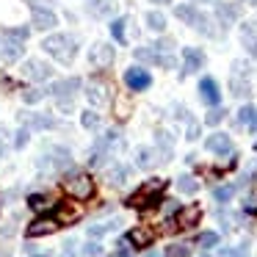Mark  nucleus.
<instances>
[{
    "instance_id": "nucleus-1",
    "label": "nucleus",
    "mask_w": 257,
    "mask_h": 257,
    "mask_svg": "<svg viewBox=\"0 0 257 257\" xmlns=\"http://www.w3.org/2000/svg\"><path fill=\"white\" fill-rule=\"evenodd\" d=\"M42 50L50 53L56 61L61 64H69L75 58V53H78V42H75V36H67V34H56V36H47L45 42H42Z\"/></svg>"
},
{
    "instance_id": "nucleus-2",
    "label": "nucleus",
    "mask_w": 257,
    "mask_h": 257,
    "mask_svg": "<svg viewBox=\"0 0 257 257\" xmlns=\"http://www.w3.org/2000/svg\"><path fill=\"white\" fill-rule=\"evenodd\" d=\"M50 91L56 94L58 108H61L64 113H69V111H72V100H75V94L80 91V78H67V80H58V83L53 86Z\"/></svg>"
},
{
    "instance_id": "nucleus-3",
    "label": "nucleus",
    "mask_w": 257,
    "mask_h": 257,
    "mask_svg": "<svg viewBox=\"0 0 257 257\" xmlns=\"http://www.w3.org/2000/svg\"><path fill=\"white\" fill-rule=\"evenodd\" d=\"M64 191H67L72 199H89L91 194H94V183H91L89 174H69L67 180H64Z\"/></svg>"
},
{
    "instance_id": "nucleus-4",
    "label": "nucleus",
    "mask_w": 257,
    "mask_h": 257,
    "mask_svg": "<svg viewBox=\"0 0 257 257\" xmlns=\"http://www.w3.org/2000/svg\"><path fill=\"white\" fill-rule=\"evenodd\" d=\"M39 166L53 169V172H64L67 166H72V155H69V150H64V147H53L47 155L39 158Z\"/></svg>"
},
{
    "instance_id": "nucleus-5",
    "label": "nucleus",
    "mask_w": 257,
    "mask_h": 257,
    "mask_svg": "<svg viewBox=\"0 0 257 257\" xmlns=\"http://www.w3.org/2000/svg\"><path fill=\"white\" fill-rule=\"evenodd\" d=\"M83 91H86V100H89L91 108H102L108 102V83L102 78H91Z\"/></svg>"
},
{
    "instance_id": "nucleus-6",
    "label": "nucleus",
    "mask_w": 257,
    "mask_h": 257,
    "mask_svg": "<svg viewBox=\"0 0 257 257\" xmlns=\"http://www.w3.org/2000/svg\"><path fill=\"white\" fill-rule=\"evenodd\" d=\"M23 50H25V42L12 36L9 31H3V36H0V56L6 58V61H20Z\"/></svg>"
},
{
    "instance_id": "nucleus-7",
    "label": "nucleus",
    "mask_w": 257,
    "mask_h": 257,
    "mask_svg": "<svg viewBox=\"0 0 257 257\" xmlns=\"http://www.w3.org/2000/svg\"><path fill=\"white\" fill-rule=\"evenodd\" d=\"M89 64L97 69H105L113 64V47L105 45V42H97V45H91L89 50Z\"/></svg>"
},
{
    "instance_id": "nucleus-8",
    "label": "nucleus",
    "mask_w": 257,
    "mask_h": 257,
    "mask_svg": "<svg viewBox=\"0 0 257 257\" xmlns=\"http://www.w3.org/2000/svg\"><path fill=\"white\" fill-rule=\"evenodd\" d=\"M163 188H166V180H150V183H144V185H141V191L133 196V199H130V205H136V207H144L147 202H150L155 194H161Z\"/></svg>"
},
{
    "instance_id": "nucleus-9",
    "label": "nucleus",
    "mask_w": 257,
    "mask_h": 257,
    "mask_svg": "<svg viewBox=\"0 0 257 257\" xmlns=\"http://www.w3.org/2000/svg\"><path fill=\"white\" fill-rule=\"evenodd\" d=\"M23 75L31 80H47L53 75V67L45 61H39V58H28V61L23 64Z\"/></svg>"
},
{
    "instance_id": "nucleus-10",
    "label": "nucleus",
    "mask_w": 257,
    "mask_h": 257,
    "mask_svg": "<svg viewBox=\"0 0 257 257\" xmlns=\"http://www.w3.org/2000/svg\"><path fill=\"white\" fill-rule=\"evenodd\" d=\"M124 83H127V89H133V91H144L147 86L152 83V78H150V72H147V69L130 67L127 72H124Z\"/></svg>"
},
{
    "instance_id": "nucleus-11",
    "label": "nucleus",
    "mask_w": 257,
    "mask_h": 257,
    "mask_svg": "<svg viewBox=\"0 0 257 257\" xmlns=\"http://www.w3.org/2000/svg\"><path fill=\"white\" fill-rule=\"evenodd\" d=\"M61 227V221H58L56 216H45V218H36V221H31V227H28V238H39V235H50V232H56V229Z\"/></svg>"
},
{
    "instance_id": "nucleus-12",
    "label": "nucleus",
    "mask_w": 257,
    "mask_h": 257,
    "mask_svg": "<svg viewBox=\"0 0 257 257\" xmlns=\"http://www.w3.org/2000/svg\"><path fill=\"white\" fill-rule=\"evenodd\" d=\"M58 25V17L50 12V9L34 6V28L36 31H53Z\"/></svg>"
},
{
    "instance_id": "nucleus-13",
    "label": "nucleus",
    "mask_w": 257,
    "mask_h": 257,
    "mask_svg": "<svg viewBox=\"0 0 257 257\" xmlns=\"http://www.w3.org/2000/svg\"><path fill=\"white\" fill-rule=\"evenodd\" d=\"M199 218H202V207L199 205H185L183 210H177V227L180 229H191V227H196Z\"/></svg>"
},
{
    "instance_id": "nucleus-14",
    "label": "nucleus",
    "mask_w": 257,
    "mask_h": 257,
    "mask_svg": "<svg viewBox=\"0 0 257 257\" xmlns=\"http://www.w3.org/2000/svg\"><path fill=\"white\" fill-rule=\"evenodd\" d=\"M199 97L207 102V105H218V100H221V91H218L216 80H213V78H202V80H199Z\"/></svg>"
},
{
    "instance_id": "nucleus-15",
    "label": "nucleus",
    "mask_w": 257,
    "mask_h": 257,
    "mask_svg": "<svg viewBox=\"0 0 257 257\" xmlns=\"http://www.w3.org/2000/svg\"><path fill=\"white\" fill-rule=\"evenodd\" d=\"M205 147L210 152H216V155H229V152H232V141H229V136H224V133H213L210 139L205 141Z\"/></svg>"
},
{
    "instance_id": "nucleus-16",
    "label": "nucleus",
    "mask_w": 257,
    "mask_h": 257,
    "mask_svg": "<svg viewBox=\"0 0 257 257\" xmlns=\"http://www.w3.org/2000/svg\"><path fill=\"white\" fill-rule=\"evenodd\" d=\"M127 238H130V243H133L136 249H147V246L155 240V232L147 229V227H136V229H130V232H127Z\"/></svg>"
},
{
    "instance_id": "nucleus-17",
    "label": "nucleus",
    "mask_w": 257,
    "mask_h": 257,
    "mask_svg": "<svg viewBox=\"0 0 257 257\" xmlns=\"http://www.w3.org/2000/svg\"><path fill=\"white\" fill-rule=\"evenodd\" d=\"M240 42H243V47L257 58V23H246L243 28H240Z\"/></svg>"
},
{
    "instance_id": "nucleus-18",
    "label": "nucleus",
    "mask_w": 257,
    "mask_h": 257,
    "mask_svg": "<svg viewBox=\"0 0 257 257\" xmlns=\"http://www.w3.org/2000/svg\"><path fill=\"white\" fill-rule=\"evenodd\" d=\"M183 64H185V72H196V69L205 64V53L196 50V47H185L183 50Z\"/></svg>"
},
{
    "instance_id": "nucleus-19",
    "label": "nucleus",
    "mask_w": 257,
    "mask_h": 257,
    "mask_svg": "<svg viewBox=\"0 0 257 257\" xmlns=\"http://www.w3.org/2000/svg\"><path fill=\"white\" fill-rule=\"evenodd\" d=\"M238 14H240V9L235 6V3H218L216 6V17L221 25H232L235 20H238Z\"/></svg>"
},
{
    "instance_id": "nucleus-20",
    "label": "nucleus",
    "mask_w": 257,
    "mask_h": 257,
    "mask_svg": "<svg viewBox=\"0 0 257 257\" xmlns=\"http://www.w3.org/2000/svg\"><path fill=\"white\" fill-rule=\"evenodd\" d=\"M20 119L34 127H56V119L47 116V113H20Z\"/></svg>"
},
{
    "instance_id": "nucleus-21",
    "label": "nucleus",
    "mask_w": 257,
    "mask_h": 257,
    "mask_svg": "<svg viewBox=\"0 0 257 257\" xmlns=\"http://www.w3.org/2000/svg\"><path fill=\"white\" fill-rule=\"evenodd\" d=\"M56 218H58L61 224H75V221L80 218V210L64 202V205H58V207H56Z\"/></svg>"
},
{
    "instance_id": "nucleus-22",
    "label": "nucleus",
    "mask_w": 257,
    "mask_h": 257,
    "mask_svg": "<svg viewBox=\"0 0 257 257\" xmlns=\"http://www.w3.org/2000/svg\"><path fill=\"white\" fill-rule=\"evenodd\" d=\"M136 163H139L141 169H152L158 163L155 150H150V147H139V150H136Z\"/></svg>"
},
{
    "instance_id": "nucleus-23",
    "label": "nucleus",
    "mask_w": 257,
    "mask_h": 257,
    "mask_svg": "<svg viewBox=\"0 0 257 257\" xmlns=\"http://www.w3.org/2000/svg\"><path fill=\"white\" fill-rule=\"evenodd\" d=\"M86 9H89V14H94L97 20L113 14V3H108V0H89V6Z\"/></svg>"
},
{
    "instance_id": "nucleus-24",
    "label": "nucleus",
    "mask_w": 257,
    "mask_h": 257,
    "mask_svg": "<svg viewBox=\"0 0 257 257\" xmlns=\"http://www.w3.org/2000/svg\"><path fill=\"white\" fill-rule=\"evenodd\" d=\"M238 122L246 124L249 130H257V108L254 105H243L238 111Z\"/></svg>"
},
{
    "instance_id": "nucleus-25",
    "label": "nucleus",
    "mask_w": 257,
    "mask_h": 257,
    "mask_svg": "<svg viewBox=\"0 0 257 257\" xmlns=\"http://www.w3.org/2000/svg\"><path fill=\"white\" fill-rule=\"evenodd\" d=\"M174 17L183 20V23H188V25H194L196 17H199V12H196L194 6H188V3H183V6H174Z\"/></svg>"
},
{
    "instance_id": "nucleus-26",
    "label": "nucleus",
    "mask_w": 257,
    "mask_h": 257,
    "mask_svg": "<svg viewBox=\"0 0 257 257\" xmlns=\"http://www.w3.org/2000/svg\"><path fill=\"white\" fill-rule=\"evenodd\" d=\"M105 180L111 185H124V180H127V166H119V163H116V166H111V169H108V174H105Z\"/></svg>"
},
{
    "instance_id": "nucleus-27",
    "label": "nucleus",
    "mask_w": 257,
    "mask_h": 257,
    "mask_svg": "<svg viewBox=\"0 0 257 257\" xmlns=\"http://www.w3.org/2000/svg\"><path fill=\"white\" fill-rule=\"evenodd\" d=\"M133 56L139 58V61H147V64H161V53H158L155 47H139Z\"/></svg>"
},
{
    "instance_id": "nucleus-28",
    "label": "nucleus",
    "mask_w": 257,
    "mask_h": 257,
    "mask_svg": "<svg viewBox=\"0 0 257 257\" xmlns=\"http://www.w3.org/2000/svg\"><path fill=\"white\" fill-rule=\"evenodd\" d=\"M177 188L183 191V194H196V191H199V183H196V177H191V174H183V177L177 180Z\"/></svg>"
},
{
    "instance_id": "nucleus-29",
    "label": "nucleus",
    "mask_w": 257,
    "mask_h": 257,
    "mask_svg": "<svg viewBox=\"0 0 257 257\" xmlns=\"http://www.w3.org/2000/svg\"><path fill=\"white\" fill-rule=\"evenodd\" d=\"M116 224H119V218H113V221H105V224H94V227H89V235H91V238H100V235L111 232Z\"/></svg>"
},
{
    "instance_id": "nucleus-30",
    "label": "nucleus",
    "mask_w": 257,
    "mask_h": 257,
    "mask_svg": "<svg viewBox=\"0 0 257 257\" xmlns=\"http://www.w3.org/2000/svg\"><path fill=\"white\" fill-rule=\"evenodd\" d=\"M147 25H150L152 31H163V28H166V17L158 14V12H150V14H147Z\"/></svg>"
},
{
    "instance_id": "nucleus-31",
    "label": "nucleus",
    "mask_w": 257,
    "mask_h": 257,
    "mask_svg": "<svg viewBox=\"0 0 257 257\" xmlns=\"http://www.w3.org/2000/svg\"><path fill=\"white\" fill-rule=\"evenodd\" d=\"M80 124H83L86 130H97V127H100V116H97L94 111H83V116H80Z\"/></svg>"
},
{
    "instance_id": "nucleus-32",
    "label": "nucleus",
    "mask_w": 257,
    "mask_h": 257,
    "mask_svg": "<svg viewBox=\"0 0 257 257\" xmlns=\"http://www.w3.org/2000/svg\"><path fill=\"white\" fill-rule=\"evenodd\" d=\"M169 257H188L191 254V243H172L166 249Z\"/></svg>"
},
{
    "instance_id": "nucleus-33",
    "label": "nucleus",
    "mask_w": 257,
    "mask_h": 257,
    "mask_svg": "<svg viewBox=\"0 0 257 257\" xmlns=\"http://www.w3.org/2000/svg\"><path fill=\"white\" fill-rule=\"evenodd\" d=\"M155 141L163 147V158H169V152H172V136H169L166 130H158V133H155Z\"/></svg>"
},
{
    "instance_id": "nucleus-34",
    "label": "nucleus",
    "mask_w": 257,
    "mask_h": 257,
    "mask_svg": "<svg viewBox=\"0 0 257 257\" xmlns=\"http://www.w3.org/2000/svg\"><path fill=\"white\" fill-rule=\"evenodd\" d=\"M235 194V185H218L216 191H213V196H216V202H229Z\"/></svg>"
},
{
    "instance_id": "nucleus-35",
    "label": "nucleus",
    "mask_w": 257,
    "mask_h": 257,
    "mask_svg": "<svg viewBox=\"0 0 257 257\" xmlns=\"http://www.w3.org/2000/svg\"><path fill=\"white\" fill-rule=\"evenodd\" d=\"M196 243H199L202 249H213V246L218 243V235L216 232H202L199 238H196Z\"/></svg>"
},
{
    "instance_id": "nucleus-36",
    "label": "nucleus",
    "mask_w": 257,
    "mask_h": 257,
    "mask_svg": "<svg viewBox=\"0 0 257 257\" xmlns=\"http://www.w3.org/2000/svg\"><path fill=\"white\" fill-rule=\"evenodd\" d=\"M116 119H127L130 116V102H127V97H116Z\"/></svg>"
},
{
    "instance_id": "nucleus-37",
    "label": "nucleus",
    "mask_w": 257,
    "mask_h": 257,
    "mask_svg": "<svg viewBox=\"0 0 257 257\" xmlns=\"http://www.w3.org/2000/svg\"><path fill=\"white\" fill-rule=\"evenodd\" d=\"M232 94H238V97L249 94V83H246V80H240V78H238V72L232 75Z\"/></svg>"
},
{
    "instance_id": "nucleus-38",
    "label": "nucleus",
    "mask_w": 257,
    "mask_h": 257,
    "mask_svg": "<svg viewBox=\"0 0 257 257\" xmlns=\"http://www.w3.org/2000/svg\"><path fill=\"white\" fill-rule=\"evenodd\" d=\"M28 205L31 207H34V210H45V207H50V199H47V196H42V194H34V196H31V199H28Z\"/></svg>"
},
{
    "instance_id": "nucleus-39",
    "label": "nucleus",
    "mask_w": 257,
    "mask_h": 257,
    "mask_svg": "<svg viewBox=\"0 0 257 257\" xmlns=\"http://www.w3.org/2000/svg\"><path fill=\"white\" fill-rule=\"evenodd\" d=\"M42 97H45V89H28V91H23V100L28 102V105H34V102H39Z\"/></svg>"
},
{
    "instance_id": "nucleus-40",
    "label": "nucleus",
    "mask_w": 257,
    "mask_h": 257,
    "mask_svg": "<svg viewBox=\"0 0 257 257\" xmlns=\"http://www.w3.org/2000/svg\"><path fill=\"white\" fill-rule=\"evenodd\" d=\"M111 34L116 42H124V20H113L111 23Z\"/></svg>"
},
{
    "instance_id": "nucleus-41",
    "label": "nucleus",
    "mask_w": 257,
    "mask_h": 257,
    "mask_svg": "<svg viewBox=\"0 0 257 257\" xmlns=\"http://www.w3.org/2000/svg\"><path fill=\"white\" fill-rule=\"evenodd\" d=\"M221 119H224V108L213 105V111H210V113H207V116H205V122H207V124H218V122H221Z\"/></svg>"
},
{
    "instance_id": "nucleus-42",
    "label": "nucleus",
    "mask_w": 257,
    "mask_h": 257,
    "mask_svg": "<svg viewBox=\"0 0 257 257\" xmlns=\"http://www.w3.org/2000/svg\"><path fill=\"white\" fill-rule=\"evenodd\" d=\"M83 254H86V257H100V254H102V246H100V243H86V246H83Z\"/></svg>"
},
{
    "instance_id": "nucleus-43",
    "label": "nucleus",
    "mask_w": 257,
    "mask_h": 257,
    "mask_svg": "<svg viewBox=\"0 0 257 257\" xmlns=\"http://www.w3.org/2000/svg\"><path fill=\"white\" fill-rule=\"evenodd\" d=\"M172 47H174L172 39H158V42H155V50H158V53H169Z\"/></svg>"
},
{
    "instance_id": "nucleus-44",
    "label": "nucleus",
    "mask_w": 257,
    "mask_h": 257,
    "mask_svg": "<svg viewBox=\"0 0 257 257\" xmlns=\"http://www.w3.org/2000/svg\"><path fill=\"white\" fill-rule=\"evenodd\" d=\"M25 144H28V130H20V133H17V147L23 150Z\"/></svg>"
},
{
    "instance_id": "nucleus-45",
    "label": "nucleus",
    "mask_w": 257,
    "mask_h": 257,
    "mask_svg": "<svg viewBox=\"0 0 257 257\" xmlns=\"http://www.w3.org/2000/svg\"><path fill=\"white\" fill-rule=\"evenodd\" d=\"M196 136H199V127H196V122H191V124H188V139L194 141Z\"/></svg>"
},
{
    "instance_id": "nucleus-46",
    "label": "nucleus",
    "mask_w": 257,
    "mask_h": 257,
    "mask_svg": "<svg viewBox=\"0 0 257 257\" xmlns=\"http://www.w3.org/2000/svg\"><path fill=\"white\" fill-rule=\"evenodd\" d=\"M221 254H224V257H240V251H235V249H224Z\"/></svg>"
},
{
    "instance_id": "nucleus-47",
    "label": "nucleus",
    "mask_w": 257,
    "mask_h": 257,
    "mask_svg": "<svg viewBox=\"0 0 257 257\" xmlns=\"http://www.w3.org/2000/svg\"><path fill=\"white\" fill-rule=\"evenodd\" d=\"M119 257H133V251H130L127 246H124V249H119Z\"/></svg>"
},
{
    "instance_id": "nucleus-48",
    "label": "nucleus",
    "mask_w": 257,
    "mask_h": 257,
    "mask_svg": "<svg viewBox=\"0 0 257 257\" xmlns=\"http://www.w3.org/2000/svg\"><path fill=\"white\" fill-rule=\"evenodd\" d=\"M152 3H158V6H166V3H172V0H152Z\"/></svg>"
},
{
    "instance_id": "nucleus-49",
    "label": "nucleus",
    "mask_w": 257,
    "mask_h": 257,
    "mask_svg": "<svg viewBox=\"0 0 257 257\" xmlns=\"http://www.w3.org/2000/svg\"><path fill=\"white\" fill-rule=\"evenodd\" d=\"M147 257H161V254H158V251H150V254H147Z\"/></svg>"
},
{
    "instance_id": "nucleus-50",
    "label": "nucleus",
    "mask_w": 257,
    "mask_h": 257,
    "mask_svg": "<svg viewBox=\"0 0 257 257\" xmlns=\"http://www.w3.org/2000/svg\"><path fill=\"white\" fill-rule=\"evenodd\" d=\"M0 155H3V139H0Z\"/></svg>"
},
{
    "instance_id": "nucleus-51",
    "label": "nucleus",
    "mask_w": 257,
    "mask_h": 257,
    "mask_svg": "<svg viewBox=\"0 0 257 257\" xmlns=\"http://www.w3.org/2000/svg\"><path fill=\"white\" fill-rule=\"evenodd\" d=\"M246 3H251V6H257V0H246Z\"/></svg>"
},
{
    "instance_id": "nucleus-52",
    "label": "nucleus",
    "mask_w": 257,
    "mask_h": 257,
    "mask_svg": "<svg viewBox=\"0 0 257 257\" xmlns=\"http://www.w3.org/2000/svg\"><path fill=\"white\" fill-rule=\"evenodd\" d=\"M202 257H207V254H202Z\"/></svg>"
},
{
    "instance_id": "nucleus-53",
    "label": "nucleus",
    "mask_w": 257,
    "mask_h": 257,
    "mask_svg": "<svg viewBox=\"0 0 257 257\" xmlns=\"http://www.w3.org/2000/svg\"><path fill=\"white\" fill-rule=\"evenodd\" d=\"M39 257H45V254H39Z\"/></svg>"
},
{
    "instance_id": "nucleus-54",
    "label": "nucleus",
    "mask_w": 257,
    "mask_h": 257,
    "mask_svg": "<svg viewBox=\"0 0 257 257\" xmlns=\"http://www.w3.org/2000/svg\"><path fill=\"white\" fill-rule=\"evenodd\" d=\"M205 3H207V0H205Z\"/></svg>"
}]
</instances>
